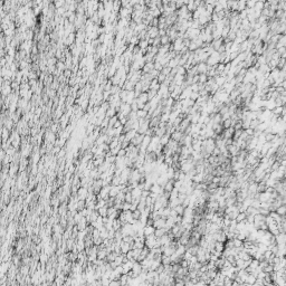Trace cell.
<instances>
[{"mask_svg": "<svg viewBox=\"0 0 286 286\" xmlns=\"http://www.w3.org/2000/svg\"><path fill=\"white\" fill-rule=\"evenodd\" d=\"M276 212L279 215V216L285 217L286 216V204H281V206L276 209Z\"/></svg>", "mask_w": 286, "mask_h": 286, "instance_id": "277c9868", "label": "cell"}, {"mask_svg": "<svg viewBox=\"0 0 286 286\" xmlns=\"http://www.w3.org/2000/svg\"><path fill=\"white\" fill-rule=\"evenodd\" d=\"M225 248H226V247H225V243L219 241V240H216V241H215V250H217V251H219V253H222Z\"/></svg>", "mask_w": 286, "mask_h": 286, "instance_id": "3957f363", "label": "cell"}, {"mask_svg": "<svg viewBox=\"0 0 286 286\" xmlns=\"http://www.w3.org/2000/svg\"><path fill=\"white\" fill-rule=\"evenodd\" d=\"M237 222H244V221H247V212L246 211H240L238 215H237V217H236V219H235Z\"/></svg>", "mask_w": 286, "mask_h": 286, "instance_id": "7a4b0ae2", "label": "cell"}, {"mask_svg": "<svg viewBox=\"0 0 286 286\" xmlns=\"http://www.w3.org/2000/svg\"><path fill=\"white\" fill-rule=\"evenodd\" d=\"M175 179H169V180L166 181V183L164 185V187H163V190L166 191V192H171V191L175 188Z\"/></svg>", "mask_w": 286, "mask_h": 286, "instance_id": "6da1fadb", "label": "cell"}]
</instances>
